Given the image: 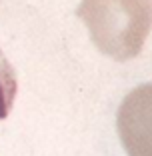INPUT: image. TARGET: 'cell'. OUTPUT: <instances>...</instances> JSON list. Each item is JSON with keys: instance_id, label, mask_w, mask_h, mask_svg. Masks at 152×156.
Returning <instances> with one entry per match:
<instances>
[{"instance_id": "cell-1", "label": "cell", "mask_w": 152, "mask_h": 156, "mask_svg": "<svg viewBox=\"0 0 152 156\" xmlns=\"http://www.w3.org/2000/svg\"><path fill=\"white\" fill-rule=\"evenodd\" d=\"M76 14L94 46L114 60L138 56L152 30V0H80Z\"/></svg>"}, {"instance_id": "cell-2", "label": "cell", "mask_w": 152, "mask_h": 156, "mask_svg": "<svg viewBox=\"0 0 152 156\" xmlns=\"http://www.w3.org/2000/svg\"><path fill=\"white\" fill-rule=\"evenodd\" d=\"M116 128L128 156H152V82L132 88L124 96Z\"/></svg>"}, {"instance_id": "cell-3", "label": "cell", "mask_w": 152, "mask_h": 156, "mask_svg": "<svg viewBox=\"0 0 152 156\" xmlns=\"http://www.w3.org/2000/svg\"><path fill=\"white\" fill-rule=\"evenodd\" d=\"M16 90H18V80H16V72H14L10 60L0 48V120L6 118L12 110L14 98H16Z\"/></svg>"}]
</instances>
